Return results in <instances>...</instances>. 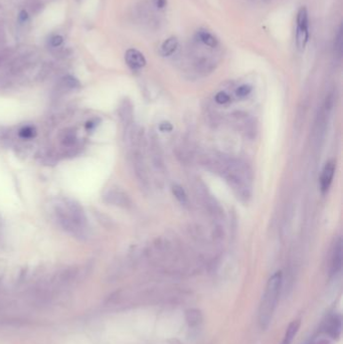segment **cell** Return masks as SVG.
Segmentation results:
<instances>
[{"mask_svg":"<svg viewBox=\"0 0 343 344\" xmlns=\"http://www.w3.org/2000/svg\"><path fill=\"white\" fill-rule=\"evenodd\" d=\"M283 275L282 272L278 271L270 277L267 282L264 294L261 299L259 307V324L262 329H267L273 319L275 310L280 297L282 288Z\"/></svg>","mask_w":343,"mask_h":344,"instance_id":"obj_1","label":"cell"},{"mask_svg":"<svg viewBox=\"0 0 343 344\" xmlns=\"http://www.w3.org/2000/svg\"><path fill=\"white\" fill-rule=\"evenodd\" d=\"M53 209H54L55 218L58 220V223L63 227L64 231H66L67 233L70 234L71 236H74L76 238L83 239L86 237V231L79 227L75 224L73 219H71V217L69 216V213L63 200L62 202H59L58 204H55Z\"/></svg>","mask_w":343,"mask_h":344,"instance_id":"obj_2","label":"cell"},{"mask_svg":"<svg viewBox=\"0 0 343 344\" xmlns=\"http://www.w3.org/2000/svg\"><path fill=\"white\" fill-rule=\"evenodd\" d=\"M63 202L75 224L86 231V228H87V217H86L85 210L80 203L73 198H64Z\"/></svg>","mask_w":343,"mask_h":344,"instance_id":"obj_3","label":"cell"},{"mask_svg":"<svg viewBox=\"0 0 343 344\" xmlns=\"http://www.w3.org/2000/svg\"><path fill=\"white\" fill-rule=\"evenodd\" d=\"M104 202L120 207H128L130 206V199L123 190L119 189H109L103 194Z\"/></svg>","mask_w":343,"mask_h":344,"instance_id":"obj_4","label":"cell"},{"mask_svg":"<svg viewBox=\"0 0 343 344\" xmlns=\"http://www.w3.org/2000/svg\"><path fill=\"white\" fill-rule=\"evenodd\" d=\"M335 161L330 160L328 161L323 170H322V174L320 177V189L322 191V193H326L329 189L330 185L332 183L333 180V176L335 173Z\"/></svg>","mask_w":343,"mask_h":344,"instance_id":"obj_5","label":"cell"},{"mask_svg":"<svg viewBox=\"0 0 343 344\" xmlns=\"http://www.w3.org/2000/svg\"><path fill=\"white\" fill-rule=\"evenodd\" d=\"M125 61L127 65L133 69H142L146 65V60L144 55H143L139 51L134 49H130L126 52Z\"/></svg>","mask_w":343,"mask_h":344,"instance_id":"obj_6","label":"cell"},{"mask_svg":"<svg viewBox=\"0 0 343 344\" xmlns=\"http://www.w3.org/2000/svg\"><path fill=\"white\" fill-rule=\"evenodd\" d=\"M79 87L80 83L76 78L71 76H66L60 81L58 87H56V93H58V95H64L65 93L76 90Z\"/></svg>","mask_w":343,"mask_h":344,"instance_id":"obj_7","label":"cell"},{"mask_svg":"<svg viewBox=\"0 0 343 344\" xmlns=\"http://www.w3.org/2000/svg\"><path fill=\"white\" fill-rule=\"evenodd\" d=\"M342 266V242L339 239L338 241L335 243L332 259H331V274L336 275L338 272L341 270Z\"/></svg>","mask_w":343,"mask_h":344,"instance_id":"obj_8","label":"cell"},{"mask_svg":"<svg viewBox=\"0 0 343 344\" xmlns=\"http://www.w3.org/2000/svg\"><path fill=\"white\" fill-rule=\"evenodd\" d=\"M300 325H301V321H300V319L292 321L289 324V326L287 327V330H286L284 339L281 344H291L293 342V339L296 336L297 332L299 331Z\"/></svg>","mask_w":343,"mask_h":344,"instance_id":"obj_9","label":"cell"},{"mask_svg":"<svg viewBox=\"0 0 343 344\" xmlns=\"http://www.w3.org/2000/svg\"><path fill=\"white\" fill-rule=\"evenodd\" d=\"M119 115L125 126L130 124L132 120V105L129 101L125 100V101L122 102L119 108Z\"/></svg>","mask_w":343,"mask_h":344,"instance_id":"obj_10","label":"cell"},{"mask_svg":"<svg viewBox=\"0 0 343 344\" xmlns=\"http://www.w3.org/2000/svg\"><path fill=\"white\" fill-rule=\"evenodd\" d=\"M309 39V30L305 28H298L296 32V44L299 51H304Z\"/></svg>","mask_w":343,"mask_h":344,"instance_id":"obj_11","label":"cell"},{"mask_svg":"<svg viewBox=\"0 0 343 344\" xmlns=\"http://www.w3.org/2000/svg\"><path fill=\"white\" fill-rule=\"evenodd\" d=\"M61 141L63 143V145L68 148L74 147L77 143V136L75 131L71 130V129L64 130L63 133L61 134Z\"/></svg>","mask_w":343,"mask_h":344,"instance_id":"obj_12","label":"cell"},{"mask_svg":"<svg viewBox=\"0 0 343 344\" xmlns=\"http://www.w3.org/2000/svg\"><path fill=\"white\" fill-rule=\"evenodd\" d=\"M178 47V40L175 37H169L167 38L161 47V53L164 56H168L172 54Z\"/></svg>","mask_w":343,"mask_h":344,"instance_id":"obj_13","label":"cell"},{"mask_svg":"<svg viewBox=\"0 0 343 344\" xmlns=\"http://www.w3.org/2000/svg\"><path fill=\"white\" fill-rule=\"evenodd\" d=\"M199 40H201L203 44L209 48H216L218 46V39L214 37L210 33L205 30H201L197 34Z\"/></svg>","mask_w":343,"mask_h":344,"instance_id":"obj_14","label":"cell"},{"mask_svg":"<svg viewBox=\"0 0 343 344\" xmlns=\"http://www.w3.org/2000/svg\"><path fill=\"white\" fill-rule=\"evenodd\" d=\"M297 27L298 28H305L309 30V20H308V12L305 7L300 8L298 16H297Z\"/></svg>","mask_w":343,"mask_h":344,"instance_id":"obj_15","label":"cell"},{"mask_svg":"<svg viewBox=\"0 0 343 344\" xmlns=\"http://www.w3.org/2000/svg\"><path fill=\"white\" fill-rule=\"evenodd\" d=\"M342 40H343V30H342V26L340 25L334 40V52L338 57H340L342 54Z\"/></svg>","mask_w":343,"mask_h":344,"instance_id":"obj_16","label":"cell"},{"mask_svg":"<svg viewBox=\"0 0 343 344\" xmlns=\"http://www.w3.org/2000/svg\"><path fill=\"white\" fill-rule=\"evenodd\" d=\"M172 192L175 198L181 205H187L188 204V195L185 193L184 189L179 185H174L172 188Z\"/></svg>","mask_w":343,"mask_h":344,"instance_id":"obj_17","label":"cell"},{"mask_svg":"<svg viewBox=\"0 0 343 344\" xmlns=\"http://www.w3.org/2000/svg\"><path fill=\"white\" fill-rule=\"evenodd\" d=\"M187 320L189 325H196L202 320V314L197 310H190L187 313Z\"/></svg>","mask_w":343,"mask_h":344,"instance_id":"obj_18","label":"cell"},{"mask_svg":"<svg viewBox=\"0 0 343 344\" xmlns=\"http://www.w3.org/2000/svg\"><path fill=\"white\" fill-rule=\"evenodd\" d=\"M341 331V322H340V318L339 317H334L330 324H329V333L334 336L337 337L339 336Z\"/></svg>","mask_w":343,"mask_h":344,"instance_id":"obj_19","label":"cell"},{"mask_svg":"<svg viewBox=\"0 0 343 344\" xmlns=\"http://www.w3.org/2000/svg\"><path fill=\"white\" fill-rule=\"evenodd\" d=\"M35 134H36V131L33 126H25L22 129H20V131H19V136L24 139H31V138L34 137Z\"/></svg>","mask_w":343,"mask_h":344,"instance_id":"obj_20","label":"cell"},{"mask_svg":"<svg viewBox=\"0 0 343 344\" xmlns=\"http://www.w3.org/2000/svg\"><path fill=\"white\" fill-rule=\"evenodd\" d=\"M252 91L251 86L249 85H242L240 87H239V89L237 90V95L240 98H244L246 96H248Z\"/></svg>","mask_w":343,"mask_h":344,"instance_id":"obj_21","label":"cell"},{"mask_svg":"<svg viewBox=\"0 0 343 344\" xmlns=\"http://www.w3.org/2000/svg\"><path fill=\"white\" fill-rule=\"evenodd\" d=\"M230 96H228L226 93H224V92H220V93H218L217 94V96H216V102L218 103V104H221V105H223V104H226L227 102H230Z\"/></svg>","mask_w":343,"mask_h":344,"instance_id":"obj_22","label":"cell"},{"mask_svg":"<svg viewBox=\"0 0 343 344\" xmlns=\"http://www.w3.org/2000/svg\"><path fill=\"white\" fill-rule=\"evenodd\" d=\"M51 46L52 47H60L62 45V42H63V37L60 36V35H55L53 36L51 39Z\"/></svg>","mask_w":343,"mask_h":344,"instance_id":"obj_23","label":"cell"},{"mask_svg":"<svg viewBox=\"0 0 343 344\" xmlns=\"http://www.w3.org/2000/svg\"><path fill=\"white\" fill-rule=\"evenodd\" d=\"M10 51H2L0 52V66H1L10 55Z\"/></svg>","mask_w":343,"mask_h":344,"instance_id":"obj_24","label":"cell"},{"mask_svg":"<svg viewBox=\"0 0 343 344\" xmlns=\"http://www.w3.org/2000/svg\"><path fill=\"white\" fill-rule=\"evenodd\" d=\"M154 4L157 8H164L167 4V0H154Z\"/></svg>","mask_w":343,"mask_h":344,"instance_id":"obj_25","label":"cell"},{"mask_svg":"<svg viewBox=\"0 0 343 344\" xmlns=\"http://www.w3.org/2000/svg\"><path fill=\"white\" fill-rule=\"evenodd\" d=\"M160 130L161 131H171V130H172V126H171V124L168 123V122L162 123L160 125Z\"/></svg>","mask_w":343,"mask_h":344,"instance_id":"obj_26","label":"cell"},{"mask_svg":"<svg viewBox=\"0 0 343 344\" xmlns=\"http://www.w3.org/2000/svg\"><path fill=\"white\" fill-rule=\"evenodd\" d=\"M19 19H20V21H25L27 19V13L25 11H21L20 12Z\"/></svg>","mask_w":343,"mask_h":344,"instance_id":"obj_27","label":"cell"},{"mask_svg":"<svg viewBox=\"0 0 343 344\" xmlns=\"http://www.w3.org/2000/svg\"><path fill=\"white\" fill-rule=\"evenodd\" d=\"M266 1H270V0H266Z\"/></svg>","mask_w":343,"mask_h":344,"instance_id":"obj_28","label":"cell"},{"mask_svg":"<svg viewBox=\"0 0 343 344\" xmlns=\"http://www.w3.org/2000/svg\"><path fill=\"white\" fill-rule=\"evenodd\" d=\"M0 221H1V220H0ZM0 224H1V222H0Z\"/></svg>","mask_w":343,"mask_h":344,"instance_id":"obj_29","label":"cell"}]
</instances>
